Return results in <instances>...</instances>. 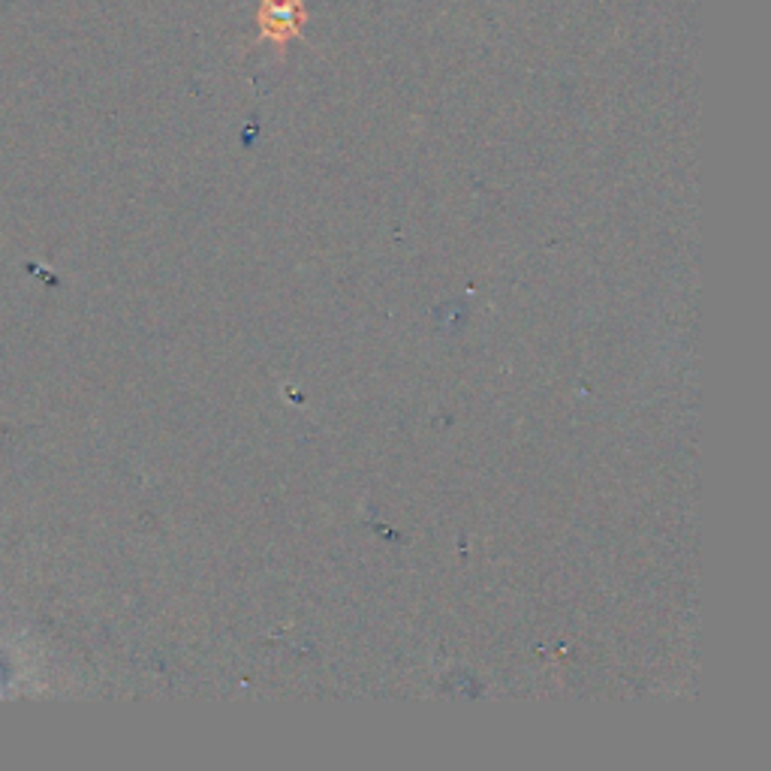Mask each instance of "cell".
Listing matches in <instances>:
<instances>
[{
    "mask_svg": "<svg viewBox=\"0 0 771 771\" xmlns=\"http://www.w3.org/2000/svg\"><path fill=\"white\" fill-rule=\"evenodd\" d=\"M308 19V0H256V40L269 42L281 61L290 40H302Z\"/></svg>",
    "mask_w": 771,
    "mask_h": 771,
    "instance_id": "obj_1",
    "label": "cell"
}]
</instances>
